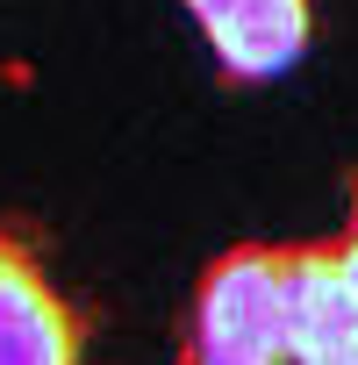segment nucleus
Segmentation results:
<instances>
[{
	"label": "nucleus",
	"instance_id": "0eeeda50",
	"mask_svg": "<svg viewBox=\"0 0 358 365\" xmlns=\"http://www.w3.org/2000/svg\"><path fill=\"white\" fill-rule=\"evenodd\" d=\"M344 237H358V172H351V230Z\"/></svg>",
	"mask_w": 358,
	"mask_h": 365
},
{
	"label": "nucleus",
	"instance_id": "423d86ee",
	"mask_svg": "<svg viewBox=\"0 0 358 365\" xmlns=\"http://www.w3.org/2000/svg\"><path fill=\"white\" fill-rule=\"evenodd\" d=\"M230 8H237V0H187V15H194L201 29H215V22H223Z\"/></svg>",
	"mask_w": 358,
	"mask_h": 365
},
{
	"label": "nucleus",
	"instance_id": "f03ea898",
	"mask_svg": "<svg viewBox=\"0 0 358 365\" xmlns=\"http://www.w3.org/2000/svg\"><path fill=\"white\" fill-rule=\"evenodd\" d=\"M0 365H86V322L22 230H0Z\"/></svg>",
	"mask_w": 358,
	"mask_h": 365
},
{
	"label": "nucleus",
	"instance_id": "7ed1b4c3",
	"mask_svg": "<svg viewBox=\"0 0 358 365\" xmlns=\"http://www.w3.org/2000/svg\"><path fill=\"white\" fill-rule=\"evenodd\" d=\"M280 329H287V365L358 329V301L344 287L337 237L329 244H280Z\"/></svg>",
	"mask_w": 358,
	"mask_h": 365
},
{
	"label": "nucleus",
	"instance_id": "39448f33",
	"mask_svg": "<svg viewBox=\"0 0 358 365\" xmlns=\"http://www.w3.org/2000/svg\"><path fill=\"white\" fill-rule=\"evenodd\" d=\"M294 365H358V329L337 336V344H322V351H308V358H294Z\"/></svg>",
	"mask_w": 358,
	"mask_h": 365
},
{
	"label": "nucleus",
	"instance_id": "f257e3e1",
	"mask_svg": "<svg viewBox=\"0 0 358 365\" xmlns=\"http://www.w3.org/2000/svg\"><path fill=\"white\" fill-rule=\"evenodd\" d=\"M187 351L215 365H287L280 329V244H230L187 308Z\"/></svg>",
	"mask_w": 358,
	"mask_h": 365
},
{
	"label": "nucleus",
	"instance_id": "20e7f679",
	"mask_svg": "<svg viewBox=\"0 0 358 365\" xmlns=\"http://www.w3.org/2000/svg\"><path fill=\"white\" fill-rule=\"evenodd\" d=\"M223 79L230 86H258V79H280L301 51H308V0H237V8L201 29Z\"/></svg>",
	"mask_w": 358,
	"mask_h": 365
},
{
	"label": "nucleus",
	"instance_id": "6e6552de",
	"mask_svg": "<svg viewBox=\"0 0 358 365\" xmlns=\"http://www.w3.org/2000/svg\"><path fill=\"white\" fill-rule=\"evenodd\" d=\"M179 365H215V358H201V351H179Z\"/></svg>",
	"mask_w": 358,
	"mask_h": 365
}]
</instances>
